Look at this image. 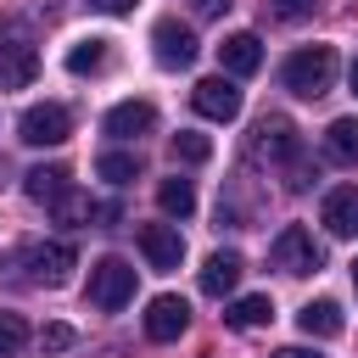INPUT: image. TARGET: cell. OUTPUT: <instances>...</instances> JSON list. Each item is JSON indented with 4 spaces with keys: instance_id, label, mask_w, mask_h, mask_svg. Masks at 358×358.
Instances as JSON below:
<instances>
[{
    "instance_id": "obj_1",
    "label": "cell",
    "mask_w": 358,
    "mask_h": 358,
    "mask_svg": "<svg viewBox=\"0 0 358 358\" xmlns=\"http://www.w3.org/2000/svg\"><path fill=\"white\" fill-rule=\"evenodd\" d=\"M280 84H285L291 95H302V101L330 95V84H336V50H330V45H302V50H291L285 67H280Z\"/></svg>"
},
{
    "instance_id": "obj_2",
    "label": "cell",
    "mask_w": 358,
    "mask_h": 358,
    "mask_svg": "<svg viewBox=\"0 0 358 358\" xmlns=\"http://www.w3.org/2000/svg\"><path fill=\"white\" fill-rule=\"evenodd\" d=\"M252 157L257 162H291V190H302L308 185V168H302V134H296V123L291 117H263L257 129H252Z\"/></svg>"
},
{
    "instance_id": "obj_3",
    "label": "cell",
    "mask_w": 358,
    "mask_h": 358,
    "mask_svg": "<svg viewBox=\"0 0 358 358\" xmlns=\"http://www.w3.org/2000/svg\"><path fill=\"white\" fill-rule=\"evenodd\" d=\"M39 73V50L17 22H0V90H28Z\"/></svg>"
},
{
    "instance_id": "obj_4",
    "label": "cell",
    "mask_w": 358,
    "mask_h": 358,
    "mask_svg": "<svg viewBox=\"0 0 358 358\" xmlns=\"http://www.w3.org/2000/svg\"><path fill=\"white\" fill-rule=\"evenodd\" d=\"M268 263H274L280 274H313V268L324 263V252L313 246V235H308L302 224H285V229L274 235V246H268Z\"/></svg>"
},
{
    "instance_id": "obj_5",
    "label": "cell",
    "mask_w": 358,
    "mask_h": 358,
    "mask_svg": "<svg viewBox=\"0 0 358 358\" xmlns=\"http://www.w3.org/2000/svg\"><path fill=\"white\" fill-rule=\"evenodd\" d=\"M129 296H134V268H129L123 257H101V263L90 268V302H95L101 313H117Z\"/></svg>"
},
{
    "instance_id": "obj_6",
    "label": "cell",
    "mask_w": 358,
    "mask_h": 358,
    "mask_svg": "<svg viewBox=\"0 0 358 358\" xmlns=\"http://www.w3.org/2000/svg\"><path fill=\"white\" fill-rule=\"evenodd\" d=\"M22 140L28 145H62L67 134H73V112L62 106V101H39V106H28L22 112Z\"/></svg>"
},
{
    "instance_id": "obj_7",
    "label": "cell",
    "mask_w": 358,
    "mask_h": 358,
    "mask_svg": "<svg viewBox=\"0 0 358 358\" xmlns=\"http://www.w3.org/2000/svg\"><path fill=\"white\" fill-rule=\"evenodd\" d=\"M22 263H28V280L34 285H67L73 268H78V252L67 241H45V246H28Z\"/></svg>"
},
{
    "instance_id": "obj_8",
    "label": "cell",
    "mask_w": 358,
    "mask_h": 358,
    "mask_svg": "<svg viewBox=\"0 0 358 358\" xmlns=\"http://www.w3.org/2000/svg\"><path fill=\"white\" fill-rule=\"evenodd\" d=\"M190 101H196V112L201 117H213V123H235L241 117V90H235V78H201L196 90H190Z\"/></svg>"
},
{
    "instance_id": "obj_9",
    "label": "cell",
    "mask_w": 358,
    "mask_h": 358,
    "mask_svg": "<svg viewBox=\"0 0 358 358\" xmlns=\"http://www.w3.org/2000/svg\"><path fill=\"white\" fill-rule=\"evenodd\" d=\"M190 330V302L185 296H151L145 302V336L151 341H179Z\"/></svg>"
},
{
    "instance_id": "obj_10",
    "label": "cell",
    "mask_w": 358,
    "mask_h": 358,
    "mask_svg": "<svg viewBox=\"0 0 358 358\" xmlns=\"http://www.w3.org/2000/svg\"><path fill=\"white\" fill-rule=\"evenodd\" d=\"M151 45H157V62H162V67H190V62H196V34H190L185 22H173V17H162V22L151 28Z\"/></svg>"
},
{
    "instance_id": "obj_11",
    "label": "cell",
    "mask_w": 358,
    "mask_h": 358,
    "mask_svg": "<svg viewBox=\"0 0 358 358\" xmlns=\"http://www.w3.org/2000/svg\"><path fill=\"white\" fill-rule=\"evenodd\" d=\"M140 252H145V263L151 268H179V257H185V235L173 229V224H140Z\"/></svg>"
},
{
    "instance_id": "obj_12",
    "label": "cell",
    "mask_w": 358,
    "mask_h": 358,
    "mask_svg": "<svg viewBox=\"0 0 358 358\" xmlns=\"http://www.w3.org/2000/svg\"><path fill=\"white\" fill-rule=\"evenodd\" d=\"M319 224H324L330 235L352 241V235H358V185H336V190L324 196V207H319Z\"/></svg>"
},
{
    "instance_id": "obj_13",
    "label": "cell",
    "mask_w": 358,
    "mask_h": 358,
    "mask_svg": "<svg viewBox=\"0 0 358 358\" xmlns=\"http://www.w3.org/2000/svg\"><path fill=\"white\" fill-rule=\"evenodd\" d=\"M151 123H157V106L151 101H117L106 112V134L112 140H140V134H151Z\"/></svg>"
},
{
    "instance_id": "obj_14",
    "label": "cell",
    "mask_w": 358,
    "mask_h": 358,
    "mask_svg": "<svg viewBox=\"0 0 358 358\" xmlns=\"http://www.w3.org/2000/svg\"><path fill=\"white\" fill-rule=\"evenodd\" d=\"M241 274H246L241 252H213V257L201 263V291H207V296H229V291L241 285Z\"/></svg>"
},
{
    "instance_id": "obj_15",
    "label": "cell",
    "mask_w": 358,
    "mask_h": 358,
    "mask_svg": "<svg viewBox=\"0 0 358 358\" xmlns=\"http://www.w3.org/2000/svg\"><path fill=\"white\" fill-rule=\"evenodd\" d=\"M218 62H224V73H257L263 67V39L257 34H229L224 45H218Z\"/></svg>"
},
{
    "instance_id": "obj_16",
    "label": "cell",
    "mask_w": 358,
    "mask_h": 358,
    "mask_svg": "<svg viewBox=\"0 0 358 358\" xmlns=\"http://www.w3.org/2000/svg\"><path fill=\"white\" fill-rule=\"evenodd\" d=\"M22 190H28L34 201L56 207V201H62L73 185H67V168H62V162H39V168H28V173H22Z\"/></svg>"
},
{
    "instance_id": "obj_17",
    "label": "cell",
    "mask_w": 358,
    "mask_h": 358,
    "mask_svg": "<svg viewBox=\"0 0 358 358\" xmlns=\"http://www.w3.org/2000/svg\"><path fill=\"white\" fill-rule=\"evenodd\" d=\"M296 324H302V336H341V302H330V296H319V302H308L302 313H296Z\"/></svg>"
},
{
    "instance_id": "obj_18",
    "label": "cell",
    "mask_w": 358,
    "mask_h": 358,
    "mask_svg": "<svg viewBox=\"0 0 358 358\" xmlns=\"http://www.w3.org/2000/svg\"><path fill=\"white\" fill-rule=\"evenodd\" d=\"M324 157L358 168V117H336V123L324 129Z\"/></svg>"
},
{
    "instance_id": "obj_19",
    "label": "cell",
    "mask_w": 358,
    "mask_h": 358,
    "mask_svg": "<svg viewBox=\"0 0 358 358\" xmlns=\"http://www.w3.org/2000/svg\"><path fill=\"white\" fill-rule=\"evenodd\" d=\"M268 319H274V302H268V296H241V302L224 308V324H229V330H257V324H268Z\"/></svg>"
},
{
    "instance_id": "obj_20",
    "label": "cell",
    "mask_w": 358,
    "mask_h": 358,
    "mask_svg": "<svg viewBox=\"0 0 358 358\" xmlns=\"http://www.w3.org/2000/svg\"><path fill=\"white\" fill-rule=\"evenodd\" d=\"M106 62H112L106 39H78V45L67 50V73H78V78H84V73H101Z\"/></svg>"
},
{
    "instance_id": "obj_21",
    "label": "cell",
    "mask_w": 358,
    "mask_h": 358,
    "mask_svg": "<svg viewBox=\"0 0 358 358\" xmlns=\"http://www.w3.org/2000/svg\"><path fill=\"white\" fill-rule=\"evenodd\" d=\"M157 201H162L168 218H190V213H196V190H190V179H162V185H157Z\"/></svg>"
},
{
    "instance_id": "obj_22",
    "label": "cell",
    "mask_w": 358,
    "mask_h": 358,
    "mask_svg": "<svg viewBox=\"0 0 358 358\" xmlns=\"http://www.w3.org/2000/svg\"><path fill=\"white\" fill-rule=\"evenodd\" d=\"M95 173L112 179V185H129V179L140 173V162H134L129 151H101V157H95Z\"/></svg>"
},
{
    "instance_id": "obj_23",
    "label": "cell",
    "mask_w": 358,
    "mask_h": 358,
    "mask_svg": "<svg viewBox=\"0 0 358 358\" xmlns=\"http://www.w3.org/2000/svg\"><path fill=\"white\" fill-rule=\"evenodd\" d=\"M213 157V140L196 134V129H179L173 134V162H207Z\"/></svg>"
},
{
    "instance_id": "obj_24",
    "label": "cell",
    "mask_w": 358,
    "mask_h": 358,
    "mask_svg": "<svg viewBox=\"0 0 358 358\" xmlns=\"http://www.w3.org/2000/svg\"><path fill=\"white\" fill-rule=\"evenodd\" d=\"M50 213H56L62 224H84V218H101V207H95V201L84 196V190H67V196H62V201H56Z\"/></svg>"
},
{
    "instance_id": "obj_25",
    "label": "cell",
    "mask_w": 358,
    "mask_h": 358,
    "mask_svg": "<svg viewBox=\"0 0 358 358\" xmlns=\"http://www.w3.org/2000/svg\"><path fill=\"white\" fill-rule=\"evenodd\" d=\"M28 347V319L22 313H0V358H17Z\"/></svg>"
},
{
    "instance_id": "obj_26",
    "label": "cell",
    "mask_w": 358,
    "mask_h": 358,
    "mask_svg": "<svg viewBox=\"0 0 358 358\" xmlns=\"http://www.w3.org/2000/svg\"><path fill=\"white\" fill-rule=\"evenodd\" d=\"M73 341H78L73 324H45V330H39V347H45V352H67Z\"/></svg>"
},
{
    "instance_id": "obj_27",
    "label": "cell",
    "mask_w": 358,
    "mask_h": 358,
    "mask_svg": "<svg viewBox=\"0 0 358 358\" xmlns=\"http://www.w3.org/2000/svg\"><path fill=\"white\" fill-rule=\"evenodd\" d=\"M324 0H274V11L285 17V22H302V17H313Z\"/></svg>"
},
{
    "instance_id": "obj_28",
    "label": "cell",
    "mask_w": 358,
    "mask_h": 358,
    "mask_svg": "<svg viewBox=\"0 0 358 358\" xmlns=\"http://www.w3.org/2000/svg\"><path fill=\"white\" fill-rule=\"evenodd\" d=\"M95 11H106V17H123V11H134V0H90Z\"/></svg>"
},
{
    "instance_id": "obj_29",
    "label": "cell",
    "mask_w": 358,
    "mask_h": 358,
    "mask_svg": "<svg viewBox=\"0 0 358 358\" xmlns=\"http://www.w3.org/2000/svg\"><path fill=\"white\" fill-rule=\"evenodd\" d=\"M218 11H229V0H196V17H218Z\"/></svg>"
},
{
    "instance_id": "obj_30",
    "label": "cell",
    "mask_w": 358,
    "mask_h": 358,
    "mask_svg": "<svg viewBox=\"0 0 358 358\" xmlns=\"http://www.w3.org/2000/svg\"><path fill=\"white\" fill-rule=\"evenodd\" d=\"M274 358H319V352H308V347H280Z\"/></svg>"
},
{
    "instance_id": "obj_31",
    "label": "cell",
    "mask_w": 358,
    "mask_h": 358,
    "mask_svg": "<svg viewBox=\"0 0 358 358\" xmlns=\"http://www.w3.org/2000/svg\"><path fill=\"white\" fill-rule=\"evenodd\" d=\"M352 95H358V62H352Z\"/></svg>"
},
{
    "instance_id": "obj_32",
    "label": "cell",
    "mask_w": 358,
    "mask_h": 358,
    "mask_svg": "<svg viewBox=\"0 0 358 358\" xmlns=\"http://www.w3.org/2000/svg\"><path fill=\"white\" fill-rule=\"evenodd\" d=\"M352 285H358V263H352Z\"/></svg>"
}]
</instances>
